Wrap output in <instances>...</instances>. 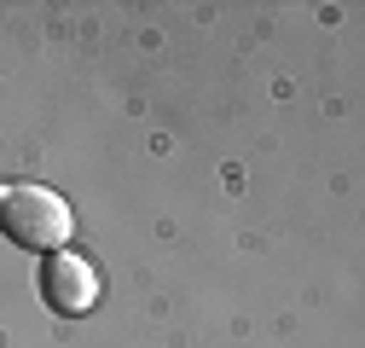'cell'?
Returning <instances> with one entry per match:
<instances>
[{"instance_id":"cell-1","label":"cell","mask_w":365,"mask_h":348,"mask_svg":"<svg viewBox=\"0 0 365 348\" xmlns=\"http://www.w3.org/2000/svg\"><path fill=\"white\" fill-rule=\"evenodd\" d=\"M0 232L24 250L53 255L70 244L76 232V215L53 186H35V180H0Z\"/></svg>"},{"instance_id":"cell-2","label":"cell","mask_w":365,"mask_h":348,"mask_svg":"<svg viewBox=\"0 0 365 348\" xmlns=\"http://www.w3.org/2000/svg\"><path fill=\"white\" fill-rule=\"evenodd\" d=\"M41 296H47V308H53V314H64V319H81V314L99 302V273L87 267L81 255H70V250H53L47 261H41Z\"/></svg>"}]
</instances>
